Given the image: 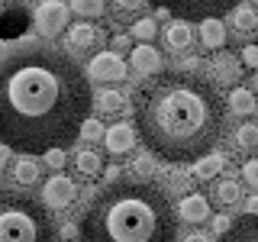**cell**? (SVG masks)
Wrapping results in <instances>:
<instances>
[{"label": "cell", "mask_w": 258, "mask_h": 242, "mask_svg": "<svg viewBox=\"0 0 258 242\" xmlns=\"http://www.w3.org/2000/svg\"><path fill=\"white\" fill-rule=\"evenodd\" d=\"M91 107V81L58 48H23L0 62V145L10 152H64Z\"/></svg>", "instance_id": "obj_1"}, {"label": "cell", "mask_w": 258, "mask_h": 242, "mask_svg": "<svg viewBox=\"0 0 258 242\" xmlns=\"http://www.w3.org/2000/svg\"><path fill=\"white\" fill-rule=\"evenodd\" d=\"M226 129V103L207 78L168 71L139 97L136 133L152 158L168 165L204 158Z\"/></svg>", "instance_id": "obj_2"}, {"label": "cell", "mask_w": 258, "mask_h": 242, "mask_svg": "<svg viewBox=\"0 0 258 242\" xmlns=\"http://www.w3.org/2000/svg\"><path fill=\"white\" fill-rule=\"evenodd\" d=\"M81 242H177V213L155 184L113 181L84 213Z\"/></svg>", "instance_id": "obj_3"}, {"label": "cell", "mask_w": 258, "mask_h": 242, "mask_svg": "<svg viewBox=\"0 0 258 242\" xmlns=\"http://www.w3.org/2000/svg\"><path fill=\"white\" fill-rule=\"evenodd\" d=\"M0 242H58V229L32 197L0 194Z\"/></svg>", "instance_id": "obj_4"}, {"label": "cell", "mask_w": 258, "mask_h": 242, "mask_svg": "<svg viewBox=\"0 0 258 242\" xmlns=\"http://www.w3.org/2000/svg\"><path fill=\"white\" fill-rule=\"evenodd\" d=\"M161 13H174V20L184 23H204V20H220L223 13L232 10L236 0H149Z\"/></svg>", "instance_id": "obj_5"}, {"label": "cell", "mask_w": 258, "mask_h": 242, "mask_svg": "<svg viewBox=\"0 0 258 242\" xmlns=\"http://www.w3.org/2000/svg\"><path fill=\"white\" fill-rule=\"evenodd\" d=\"M68 7L61 0H42L36 7V29L42 36H58V32L68 29Z\"/></svg>", "instance_id": "obj_6"}, {"label": "cell", "mask_w": 258, "mask_h": 242, "mask_svg": "<svg viewBox=\"0 0 258 242\" xmlns=\"http://www.w3.org/2000/svg\"><path fill=\"white\" fill-rule=\"evenodd\" d=\"M87 81H123L126 78V62L123 55L116 52H100L94 55L91 65H87Z\"/></svg>", "instance_id": "obj_7"}, {"label": "cell", "mask_w": 258, "mask_h": 242, "mask_svg": "<svg viewBox=\"0 0 258 242\" xmlns=\"http://www.w3.org/2000/svg\"><path fill=\"white\" fill-rule=\"evenodd\" d=\"M129 68H133V75H139V78H158L161 75L158 48L149 45V42H139L133 52H129Z\"/></svg>", "instance_id": "obj_8"}, {"label": "cell", "mask_w": 258, "mask_h": 242, "mask_svg": "<svg viewBox=\"0 0 258 242\" xmlns=\"http://www.w3.org/2000/svg\"><path fill=\"white\" fill-rule=\"evenodd\" d=\"M75 181H71L68 174H52L45 181V188H42V200H45V207H52V210H61V207H68L71 200H75Z\"/></svg>", "instance_id": "obj_9"}, {"label": "cell", "mask_w": 258, "mask_h": 242, "mask_svg": "<svg viewBox=\"0 0 258 242\" xmlns=\"http://www.w3.org/2000/svg\"><path fill=\"white\" fill-rule=\"evenodd\" d=\"M103 145H107L110 155H126L136 145V129L129 123H116V126L103 129Z\"/></svg>", "instance_id": "obj_10"}, {"label": "cell", "mask_w": 258, "mask_h": 242, "mask_svg": "<svg viewBox=\"0 0 258 242\" xmlns=\"http://www.w3.org/2000/svg\"><path fill=\"white\" fill-rule=\"evenodd\" d=\"M161 36H165V45L171 48V52H187L194 45V29H190V23H184V20H171L161 29Z\"/></svg>", "instance_id": "obj_11"}, {"label": "cell", "mask_w": 258, "mask_h": 242, "mask_svg": "<svg viewBox=\"0 0 258 242\" xmlns=\"http://www.w3.org/2000/svg\"><path fill=\"white\" fill-rule=\"evenodd\" d=\"M174 213H181L184 223H204L210 216V200L204 194H187V197L174 207Z\"/></svg>", "instance_id": "obj_12"}, {"label": "cell", "mask_w": 258, "mask_h": 242, "mask_svg": "<svg viewBox=\"0 0 258 242\" xmlns=\"http://www.w3.org/2000/svg\"><path fill=\"white\" fill-rule=\"evenodd\" d=\"M220 242H258V216H242L229 226V232L220 236Z\"/></svg>", "instance_id": "obj_13"}, {"label": "cell", "mask_w": 258, "mask_h": 242, "mask_svg": "<svg viewBox=\"0 0 258 242\" xmlns=\"http://www.w3.org/2000/svg\"><path fill=\"white\" fill-rule=\"evenodd\" d=\"M64 39H68V48H78V52L94 48V42H97V26H94V23H75V26L64 29Z\"/></svg>", "instance_id": "obj_14"}, {"label": "cell", "mask_w": 258, "mask_h": 242, "mask_svg": "<svg viewBox=\"0 0 258 242\" xmlns=\"http://www.w3.org/2000/svg\"><path fill=\"white\" fill-rule=\"evenodd\" d=\"M226 110H232V113H239V116H248L258 103H255V94L252 91H245V87H232L229 97H226Z\"/></svg>", "instance_id": "obj_15"}, {"label": "cell", "mask_w": 258, "mask_h": 242, "mask_svg": "<svg viewBox=\"0 0 258 242\" xmlns=\"http://www.w3.org/2000/svg\"><path fill=\"white\" fill-rule=\"evenodd\" d=\"M75 168H78V174H84V177H97L103 171V155L94 152V149H78Z\"/></svg>", "instance_id": "obj_16"}, {"label": "cell", "mask_w": 258, "mask_h": 242, "mask_svg": "<svg viewBox=\"0 0 258 242\" xmlns=\"http://www.w3.org/2000/svg\"><path fill=\"white\" fill-rule=\"evenodd\" d=\"M200 42H204V48H223L226 45L223 20H204L200 23Z\"/></svg>", "instance_id": "obj_17"}, {"label": "cell", "mask_w": 258, "mask_h": 242, "mask_svg": "<svg viewBox=\"0 0 258 242\" xmlns=\"http://www.w3.org/2000/svg\"><path fill=\"white\" fill-rule=\"evenodd\" d=\"M210 71H213V81H220V84H232V81L239 78V62L232 58V55H216L213 65H210Z\"/></svg>", "instance_id": "obj_18"}, {"label": "cell", "mask_w": 258, "mask_h": 242, "mask_svg": "<svg viewBox=\"0 0 258 242\" xmlns=\"http://www.w3.org/2000/svg\"><path fill=\"white\" fill-rule=\"evenodd\" d=\"M229 20H232V29H236L239 36H252L258 29V10L255 7H236Z\"/></svg>", "instance_id": "obj_19"}, {"label": "cell", "mask_w": 258, "mask_h": 242, "mask_svg": "<svg viewBox=\"0 0 258 242\" xmlns=\"http://www.w3.org/2000/svg\"><path fill=\"white\" fill-rule=\"evenodd\" d=\"M223 165H226V158L220 155V152H207L204 158L194 161V174L207 181V177H216V174H220V171H223Z\"/></svg>", "instance_id": "obj_20"}, {"label": "cell", "mask_w": 258, "mask_h": 242, "mask_svg": "<svg viewBox=\"0 0 258 242\" xmlns=\"http://www.w3.org/2000/svg\"><path fill=\"white\" fill-rule=\"evenodd\" d=\"M126 94L123 91H100V97H97V107H100L107 116H116V113L126 110Z\"/></svg>", "instance_id": "obj_21"}, {"label": "cell", "mask_w": 258, "mask_h": 242, "mask_svg": "<svg viewBox=\"0 0 258 242\" xmlns=\"http://www.w3.org/2000/svg\"><path fill=\"white\" fill-rule=\"evenodd\" d=\"M13 181L23 184V188L36 184V181H39V165H36L32 158H16V165H13Z\"/></svg>", "instance_id": "obj_22"}, {"label": "cell", "mask_w": 258, "mask_h": 242, "mask_svg": "<svg viewBox=\"0 0 258 242\" xmlns=\"http://www.w3.org/2000/svg\"><path fill=\"white\" fill-rule=\"evenodd\" d=\"M216 200H220V204H236L239 200V184H236V177H220V181H216Z\"/></svg>", "instance_id": "obj_23"}, {"label": "cell", "mask_w": 258, "mask_h": 242, "mask_svg": "<svg viewBox=\"0 0 258 242\" xmlns=\"http://www.w3.org/2000/svg\"><path fill=\"white\" fill-rule=\"evenodd\" d=\"M155 29L158 26H155V20H152V16H139V20L129 26V32H133L139 42H149V45H152V39H155Z\"/></svg>", "instance_id": "obj_24"}, {"label": "cell", "mask_w": 258, "mask_h": 242, "mask_svg": "<svg viewBox=\"0 0 258 242\" xmlns=\"http://www.w3.org/2000/svg\"><path fill=\"white\" fill-rule=\"evenodd\" d=\"M133 171L139 181H152L155 177V158L149 155V152H139V155L133 158Z\"/></svg>", "instance_id": "obj_25"}, {"label": "cell", "mask_w": 258, "mask_h": 242, "mask_svg": "<svg viewBox=\"0 0 258 242\" xmlns=\"http://www.w3.org/2000/svg\"><path fill=\"white\" fill-rule=\"evenodd\" d=\"M236 145H239V149H245V152L258 149V126H255V123L239 126V129H236Z\"/></svg>", "instance_id": "obj_26"}, {"label": "cell", "mask_w": 258, "mask_h": 242, "mask_svg": "<svg viewBox=\"0 0 258 242\" xmlns=\"http://www.w3.org/2000/svg\"><path fill=\"white\" fill-rule=\"evenodd\" d=\"M103 7H107V0H75V13L78 16H87V20L103 16Z\"/></svg>", "instance_id": "obj_27"}, {"label": "cell", "mask_w": 258, "mask_h": 242, "mask_svg": "<svg viewBox=\"0 0 258 242\" xmlns=\"http://www.w3.org/2000/svg\"><path fill=\"white\" fill-rule=\"evenodd\" d=\"M78 136H81V139H87V142H97V139L103 136V126H100V119L87 116L84 123H81V129H78Z\"/></svg>", "instance_id": "obj_28"}, {"label": "cell", "mask_w": 258, "mask_h": 242, "mask_svg": "<svg viewBox=\"0 0 258 242\" xmlns=\"http://www.w3.org/2000/svg\"><path fill=\"white\" fill-rule=\"evenodd\" d=\"M113 4V10H116V16H136V13H142V7H145V0H110Z\"/></svg>", "instance_id": "obj_29"}, {"label": "cell", "mask_w": 258, "mask_h": 242, "mask_svg": "<svg viewBox=\"0 0 258 242\" xmlns=\"http://www.w3.org/2000/svg\"><path fill=\"white\" fill-rule=\"evenodd\" d=\"M242 177H245V184H252L258 191V158H248L245 168H242Z\"/></svg>", "instance_id": "obj_30"}, {"label": "cell", "mask_w": 258, "mask_h": 242, "mask_svg": "<svg viewBox=\"0 0 258 242\" xmlns=\"http://www.w3.org/2000/svg\"><path fill=\"white\" fill-rule=\"evenodd\" d=\"M242 65H245V68H258V45L242 48Z\"/></svg>", "instance_id": "obj_31"}, {"label": "cell", "mask_w": 258, "mask_h": 242, "mask_svg": "<svg viewBox=\"0 0 258 242\" xmlns=\"http://www.w3.org/2000/svg\"><path fill=\"white\" fill-rule=\"evenodd\" d=\"M45 161H48V168H61L68 158H64L61 149H52V152H45Z\"/></svg>", "instance_id": "obj_32"}, {"label": "cell", "mask_w": 258, "mask_h": 242, "mask_svg": "<svg viewBox=\"0 0 258 242\" xmlns=\"http://www.w3.org/2000/svg\"><path fill=\"white\" fill-rule=\"evenodd\" d=\"M229 226H232L229 216H216V220H213V232H216V236H226V232H229Z\"/></svg>", "instance_id": "obj_33"}, {"label": "cell", "mask_w": 258, "mask_h": 242, "mask_svg": "<svg viewBox=\"0 0 258 242\" xmlns=\"http://www.w3.org/2000/svg\"><path fill=\"white\" fill-rule=\"evenodd\" d=\"M78 236V226L75 223H64L61 229H58V239H75Z\"/></svg>", "instance_id": "obj_34"}, {"label": "cell", "mask_w": 258, "mask_h": 242, "mask_svg": "<svg viewBox=\"0 0 258 242\" xmlns=\"http://www.w3.org/2000/svg\"><path fill=\"white\" fill-rule=\"evenodd\" d=\"M184 242H213L207 236V232H200V229H194V232H187V236H184Z\"/></svg>", "instance_id": "obj_35"}, {"label": "cell", "mask_w": 258, "mask_h": 242, "mask_svg": "<svg viewBox=\"0 0 258 242\" xmlns=\"http://www.w3.org/2000/svg\"><path fill=\"white\" fill-rule=\"evenodd\" d=\"M245 210H248V216H258V194H252V197L245 200Z\"/></svg>", "instance_id": "obj_36"}, {"label": "cell", "mask_w": 258, "mask_h": 242, "mask_svg": "<svg viewBox=\"0 0 258 242\" xmlns=\"http://www.w3.org/2000/svg\"><path fill=\"white\" fill-rule=\"evenodd\" d=\"M10 155H13V152L7 149V145H0V171H4V168L10 165Z\"/></svg>", "instance_id": "obj_37"}, {"label": "cell", "mask_w": 258, "mask_h": 242, "mask_svg": "<svg viewBox=\"0 0 258 242\" xmlns=\"http://www.w3.org/2000/svg\"><path fill=\"white\" fill-rule=\"evenodd\" d=\"M107 181H110V184L119 181V168H107Z\"/></svg>", "instance_id": "obj_38"}, {"label": "cell", "mask_w": 258, "mask_h": 242, "mask_svg": "<svg viewBox=\"0 0 258 242\" xmlns=\"http://www.w3.org/2000/svg\"><path fill=\"white\" fill-rule=\"evenodd\" d=\"M113 45H116V48H126L129 45V36H116V39H113Z\"/></svg>", "instance_id": "obj_39"}, {"label": "cell", "mask_w": 258, "mask_h": 242, "mask_svg": "<svg viewBox=\"0 0 258 242\" xmlns=\"http://www.w3.org/2000/svg\"><path fill=\"white\" fill-rule=\"evenodd\" d=\"M4 52H7V45H4V42H0V58H4Z\"/></svg>", "instance_id": "obj_40"}, {"label": "cell", "mask_w": 258, "mask_h": 242, "mask_svg": "<svg viewBox=\"0 0 258 242\" xmlns=\"http://www.w3.org/2000/svg\"><path fill=\"white\" fill-rule=\"evenodd\" d=\"M248 4H258V0H248Z\"/></svg>", "instance_id": "obj_41"}]
</instances>
